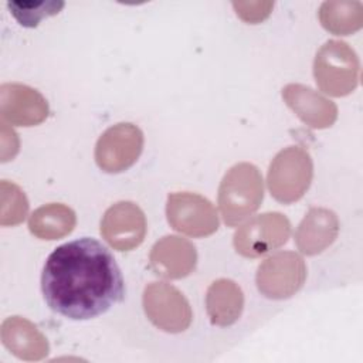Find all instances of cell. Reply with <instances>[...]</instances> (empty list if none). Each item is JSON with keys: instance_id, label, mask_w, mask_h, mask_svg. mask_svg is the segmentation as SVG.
Instances as JSON below:
<instances>
[{"instance_id": "1", "label": "cell", "mask_w": 363, "mask_h": 363, "mask_svg": "<svg viewBox=\"0 0 363 363\" xmlns=\"http://www.w3.org/2000/svg\"><path fill=\"white\" fill-rule=\"evenodd\" d=\"M41 291L54 312L84 320L121 302L125 284L109 250L99 241L84 237L57 247L48 255Z\"/></svg>"}, {"instance_id": "2", "label": "cell", "mask_w": 363, "mask_h": 363, "mask_svg": "<svg viewBox=\"0 0 363 363\" xmlns=\"http://www.w3.org/2000/svg\"><path fill=\"white\" fill-rule=\"evenodd\" d=\"M264 199V183L259 170L251 163L233 166L221 180L218 206L224 221L237 225L258 210Z\"/></svg>"}, {"instance_id": "3", "label": "cell", "mask_w": 363, "mask_h": 363, "mask_svg": "<svg viewBox=\"0 0 363 363\" xmlns=\"http://www.w3.org/2000/svg\"><path fill=\"white\" fill-rule=\"evenodd\" d=\"M360 64L350 45L339 40L326 41L318 51L313 62V75L318 86L328 95H349L359 82Z\"/></svg>"}, {"instance_id": "4", "label": "cell", "mask_w": 363, "mask_h": 363, "mask_svg": "<svg viewBox=\"0 0 363 363\" xmlns=\"http://www.w3.org/2000/svg\"><path fill=\"white\" fill-rule=\"evenodd\" d=\"M313 176L311 155L301 146L281 150L269 164L268 189L272 197L284 204L299 200L308 190Z\"/></svg>"}, {"instance_id": "5", "label": "cell", "mask_w": 363, "mask_h": 363, "mask_svg": "<svg viewBox=\"0 0 363 363\" xmlns=\"http://www.w3.org/2000/svg\"><path fill=\"white\" fill-rule=\"evenodd\" d=\"M142 301L149 320L167 333H180L191 323L193 312L189 301L170 284H149L143 291Z\"/></svg>"}, {"instance_id": "6", "label": "cell", "mask_w": 363, "mask_h": 363, "mask_svg": "<svg viewBox=\"0 0 363 363\" xmlns=\"http://www.w3.org/2000/svg\"><path fill=\"white\" fill-rule=\"evenodd\" d=\"M305 279V261L292 251L271 255L258 267L255 275L258 291L269 299H286L295 295Z\"/></svg>"}, {"instance_id": "7", "label": "cell", "mask_w": 363, "mask_h": 363, "mask_svg": "<svg viewBox=\"0 0 363 363\" xmlns=\"http://www.w3.org/2000/svg\"><path fill=\"white\" fill-rule=\"evenodd\" d=\"M291 234L289 220L281 213H265L242 224L234 234V247L248 258L262 257L284 245Z\"/></svg>"}, {"instance_id": "8", "label": "cell", "mask_w": 363, "mask_h": 363, "mask_svg": "<svg viewBox=\"0 0 363 363\" xmlns=\"http://www.w3.org/2000/svg\"><path fill=\"white\" fill-rule=\"evenodd\" d=\"M143 149V133L133 123H116L108 128L96 142L95 160L106 173L129 169Z\"/></svg>"}, {"instance_id": "9", "label": "cell", "mask_w": 363, "mask_h": 363, "mask_svg": "<svg viewBox=\"0 0 363 363\" xmlns=\"http://www.w3.org/2000/svg\"><path fill=\"white\" fill-rule=\"evenodd\" d=\"M166 214L174 230L191 237H206L218 228V216L214 206L196 193L177 191L169 194Z\"/></svg>"}, {"instance_id": "10", "label": "cell", "mask_w": 363, "mask_h": 363, "mask_svg": "<svg viewBox=\"0 0 363 363\" xmlns=\"http://www.w3.org/2000/svg\"><path fill=\"white\" fill-rule=\"evenodd\" d=\"M101 234L115 250L130 251L145 238V214L138 204L119 201L105 211L101 221Z\"/></svg>"}, {"instance_id": "11", "label": "cell", "mask_w": 363, "mask_h": 363, "mask_svg": "<svg viewBox=\"0 0 363 363\" xmlns=\"http://www.w3.org/2000/svg\"><path fill=\"white\" fill-rule=\"evenodd\" d=\"M0 112L3 119L18 126H34L48 116L45 98L34 88L23 84L0 86Z\"/></svg>"}, {"instance_id": "12", "label": "cell", "mask_w": 363, "mask_h": 363, "mask_svg": "<svg viewBox=\"0 0 363 363\" xmlns=\"http://www.w3.org/2000/svg\"><path fill=\"white\" fill-rule=\"evenodd\" d=\"M150 267L159 277L180 279L193 272L197 262L196 247L179 235L160 238L150 251Z\"/></svg>"}, {"instance_id": "13", "label": "cell", "mask_w": 363, "mask_h": 363, "mask_svg": "<svg viewBox=\"0 0 363 363\" xmlns=\"http://www.w3.org/2000/svg\"><path fill=\"white\" fill-rule=\"evenodd\" d=\"M282 98L296 116L313 129L329 128L337 118L336 105L311 86L288 84L282 88Z\"/></svg>"}, {"instance_id": "14", "label": "cell", "mask_w": 363, "mask_h": 363, "mask_svg": "<svg viewBox=\"0 0 363 363\" xmlns=\"http://www.w3.org/2000/svg\"><path fill=\"white\" fill-rule=\"evenodd\" d=\"M339 220L336 214L323 207L311 208L299 223L295 233L296 247L306 255L325 251L337 237Z\"/></svg>"}, {"instance_id": "15", "label": "cell", "mask_w": 363, "mask_h": 363, "mask_svg": "<svg viewBox=\"0 0 363 363\" xmlns=\"http://www.w3.org/2000/svg\"><path fill=\"white\" fill-rule=\"evenodd\" d=\"M3 345L18 359L40 360L48 354V342L34 323L21 316H10L1 323Z\"/></svg>"}, {"instance_id": "16", "label": "cell", "mask_w": 363, "mask_h": 363, "mask_svg": "<svg viewBox=\"0 0 363 363\" xmlns=\"http://www.w3.org/2000/svg\"><path fill=\"white\" fill-rule=\"evenodd\" d=\"M206 308L211 323L230 326L238 320L244 308V295L238 284L231 279L214 281L206 295Z\"/></svg>"}, {"instance_id": "17", "label": "cell", "mask_w": 363, "mask_h": 363, "mask_svg": "<svg viewBox=\"0 0 363 363\" xmlns=\"http://www.w3.org/2000/svg\"><path fill=\"white\" fill-rule=\"evenodd\" d=\"M77 223L75 213L65 204L50 203L38 207L28 220L31 234L41 240H58L69 234Z\"/></svg>"}, {"instance_id": "18", "label": "cell", "mask_w": 363, "mask_h": 363, "mask_svg": "<svg viewBox=\"0 0 363 363\" xmlns=\"http://www.w3.org/2000/svg\"><path fill=\"white\" fill-rule=\"evenodd\" d=\"M319 20L332 34L347 35L363 26V6L350 0L325 1L319 9Z\"/></svg>"}, {"instance_id": "19", "label": "cell", "mask_w": 363, "mask_h": 363, "mask_svg": "<svg viewBox=\"0 0 363 363\" xmlns=\"http://www.w3.org/2000/svg\"><path fill=\"white\" fill-rule=\"evenodd\" d=\"M28 211V201L24 191L14 183L1 180L0 183V224H20Z\"/></svg>"}, {"instance_id": "20", "label": "cell", "mask_w": 363, "mask_h": 363, "mask_svg": "<svg viewBox=\"0 0 363 363\" xmlns=\"http://www.w3.org/2000/svg\"><path fill=\"white\" fill-rule=\"evenodd\" d=\"M64 1H9V9L24 27H35L43 18L60 13Z\"/></svg>"}, {"instance_id": "21", "label": "cell", "mask_w": 363, "mask_h": 363, "mask_svg": "<svg viewBox=\"0 0 363 363\" xmlns=\"http://www.w3.org/2000/svg\"><path fill=\"white\" fill-rule=\"evenodd\" d=\"M233 7L240 18H242L245 23L257 24L262 20H265L272 7V1H234Z\"/></svg>"}]
</instances>
